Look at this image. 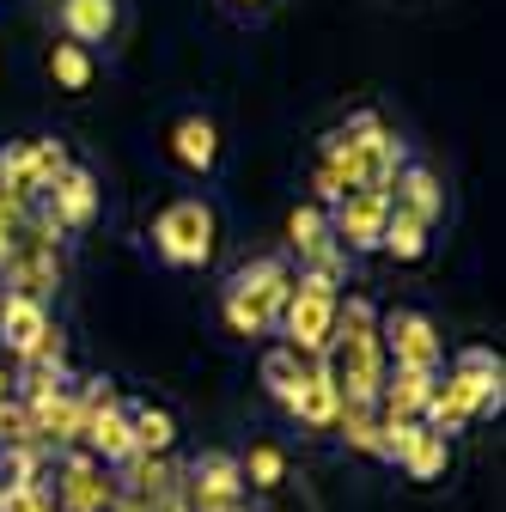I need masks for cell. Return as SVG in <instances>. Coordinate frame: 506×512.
<instances>
[{"label": "cell", "instance_id": "1", "mask_svg": "<svg viewBox=\"0 0 506 512\" xmlns=\"http://www.w3.org/2000/svg\"><path fill=\"white\" fill-rule=\"evenodd\" d=\"M324 366L342 391V409H372L378 403V384H385V348H378V311L366 293L336 299V330L324 348Z\"/></svg>", "mask_w": 506, "mask_h": 512}, {"label": "cell", "instance_id": "2", "mask_svg": "<svg viewBox=\"0 0 506 512\" xmlns=\"http://www.w3.org/2000/svg\"><path fill=\"white\" fill-rule=\"evenodd\" d=\"M482 415H500V360L488 348H464L452 360V372H439L433 403L421 409V427H433L439 439H452V433H464Z\"/></svg>", "mask_w": 506, "mask_h": 512}, {"label": "cell", "instance_id": "3", "mask_svg": "<svg viewBox=\"0 0 506 512\" xmlns=\"http://www.w3.org/2000/svg\"><path fill=\"white\" fill-rule=\"evenodd\" d=\"M293 293V263L287 256H250L244 269L226 275L220 287V317H226V330L244 336V342H257L281 324V305Z\"/></svg>", "mask_w": 506, "mask_h": 512}, {"label": "cell", "instance_id": "4", "mask_svg": "<svg viewBox=\"0 0 506 512\" xmlns=\"http://www.w3.org/2000/svg\"><path fill=\"white\" fill-rule=\"evenodd\" d=\"M153 256L165 269H208L220 256V214L208 196H177L153 220Z\"/></svg>", "mask_w": 506, "mask_h": 512}, {"label": "cell", "instance_id": "5", "mask_svg": "<svg viewBox=\"0 0 506 512\" xmlns=\"http://www.w3.org/2000/svg\"><path fill=\"white\" fill-rule=\"evenodd\" d=\"M342 281L336 275H318V269H299L293 275V293H287V305H281V348H293L299 360H324V348H330V330H336V293Z\"/></svg>", "mask_w": 506, "mask_h": 512}, {"label": "cell", "instance_id": "6", "mask_svg": "<svg viewBox=\"0 0 506 512\" xmlns=\"http://www.w3.org/2000/svg\"><path fill=\"white\" fill-rule=\"evenodd\" d=\"M165 159L189 177V183H214L220 165H226V135H220V122L202 110V104H189L165 122Z\"/></svg>", "mask_w": 506, "mask_h": 512}, {"label": "cell", "instance_id": "7", "mask_svg": "<svg viewBox=\"0 0 506 512\" xmlns=\"http://www.w3.org/2000/svg\"><path fill=\"white\" fill-rule=\"evenodd\" d=\"M378 348H385V366H409V372H446V336L427 311L397 305L378 317Z\"/></svg>", "mask_w": 506, "mask_h": 512}, {"label": "cell", "instance_id": "8", "mask_svg": "<svg viewBox=\"0 0 506 512\" xmlns=\"http://www.w3.org/2000/svg\"><path fill=\"white\" fill-rule=\"evenodd\" d=\"M43 482H49L55 512H116V500H122L116 470H104V464L86 458V452H61Z\"/></svg>", "mask_w": 506, "mask_h": 512}, {"label": "cell", "instance_id": "9", "mask_svg": "<svg viewBox=\"0 0 506 512\" xmlns=\"http://www.w3.org/2000/svg\"><path fill=\"white\" fill-rule=\"evenodd\" d=\"M80 445L86 458H98L104 470H122L135 458V433H129V403H116L110 378H92L86 391V421H80Z\"/></svg>", "mask_w": 506, "mask_h": 512}, {"label": "cell", "instance_id": "10", "mask_svg": "<svg viewBox=\"0 0 506 512\" xmlns=\"http://www.w3.org/2000/svg\"><path fill=\"white\" fill-rule=\"evenodd\" d=\"M122 25H129V0H55V37H68L92 55L116 49Z\"/></svg>", "mask_w": 506, "mask_h": 512}, {"label": "cell", "instance_id": "11", "mask_svg": "<svg viewBox=\"0 0 506 512\" xmlns=\"http://www.w3.org/2000/svg\"><path fill=\"white\" fill-rule=\"evenodd\" d=\"M385 220H391V196L354 189V196H342L330 208V238H336L342 256H366V250H378V238H385Z\"/></svg>", "mask_w": 506, "mask_h": 512}, {"label": "cell", "instance_id": "12", "mask_svg": "<svg viewBox=\"0 0 506 512\" xmlns=\"http://www.w3.org/2000/svg\"><path fill=\"white\" fill-rule=\"evenodd\" d=\"M43 202H49V226H55V232H86V226L104 214V183H98V171L68 165Z\"/></svg>", "mask_w": 506, "mask_h": 512}, {"label": "cell", "instance_id": "13", "mask_svg": "<svg viewBox=\"0 0 506 512\" xmlns=\"http://www.w3.org/2000/svg\"><path fill=\"white\" fill-rule=\"evenodd\" d=\"M43 80L61 98H86L104 80V55H92V49H80L68 37H49V49H43Z\"/></svg>", "mask_w": 506, "mask_h": 512}, {"label": "cell", "instance_id": "14", "mask_svg": "<svg viewBox=\"0 0 506 512\" xmlns=\"http://www.w3.org/2000/svg\"><path fill=\"white\" fill-rule=\"evenodd\" d=\"M287 415H293L299 427H311V433H330V427H336V415H342V391H336V378H330L324 360H311V366H305L299 391L287 397Z\"/></svg>", "mask_w": 506, "mask_h": 512}, {"label": "cell", "instance_id": "15", "mask_svg": "<svg viewBox=\"0 0 506 512\" xmlns=\"http://www.w3.org/2000/svg\"><path fill=\"white\" fill-rule=\"evenodd\" d=\"M433 384H439V372H409V366H391L385 372V384H378V403H372V415L378 421H421V409L433 403Z\"/></svg>", "mask_w": 506, "mask_h": 512}, {"label": "cell", "instance_id": "16", "mask_svg": "<svg viewBox=\"0 0 506 512\" xmlns=\"http://www.w3.org/2000/svg\"><path fill=\"white\" fill-rule=\"evenodd\" d=\"M49 330V305L31 299V293H13V287H0V348H7L13 360H25Z\"/></svg>", "mask_w": 506, "mask_h": 512}, {"label": "cell", "instance_id": "17", "mask_svg": "<svg viewBox=\"0 0 506 512\" xmlns=\"http://www.w3.org/2000/svg\"><path fill=\"white\" fill-rule=\"evenodd\" d=\"M391 208H403V214L439 226V220H446V183H439V171L421 165V159H409V165L397 171V183H391Z\"/></svg>", "mask_w": 506, "mask_h": 512}, {"label": "cell", "instance_id": "18", "mask_svg": "<svg viewBox=\"0 0 506 512\" xmlns=\"http://www.w3.org/2000/svg\"><path fill=\"white\" fill-rule=\"evenodd\" d=\"M189 500H196V506L244 500V470H238V452H202L196 464H189Z\"/></svg>", "mask_w": 506, "mask_h": 512}, {"label": "cell", "instance_id": "19", "mask_svg": "<svg viewBox=\"0 0 506 512\" xmlns=\"http://www.w3.org/2000/svg\"><path fill=\"white\" fill-rule=\"evenodd\" d=\"M129 433H135V458H165L177 445V415L159 403H129Z\"/></svg>", "mask_w": 506, "mask_h": 512}, {"label": "cell", "instance_id": "20", "mask_svg": "<svg viewBox=\"0 0 506 512\" xmlns=\"http://www.w3.org/2000/svg\"><path fill=\"white\" fill-rule=\"evenodd\" d=\"M378 250H385V256H397V263H421V256L433 250V226H427V220H415V214H403V208H391V220H385V238H378Z\"/></svg>", "mask_w": 506, "mask_h": 512}, {"label": "cell", "instance_id": "21", "mask_svg": "<svg viewBox=\"0 0 506 512\" xmlns=\"http://www.w3.org/2000/svg\"><path fill=\"white\" fill-rule=\"evenodd\" d=\"M238 470H244V488L275 494V488L287 482V445H281V439H250V452L238 458Z\"/></svg>", "mask_w": 506, "mask_h": 512}, {"label": "cell", "instance_id": "22", "mask_svg": "<svg viewBox=\"0 0 506 512\" xmlns=\"http://www.w3.org/2000/svg\"><path fill=\"white\" fill-rule=\"evenodd\" d=\"M305 366H311V360H299L293 348H269V354H263V366H257V372H263V391H269V397H275L281 409H287V397L299 391Z\"/></svg>", "mask_w": 506, "mask_h": 512}, {"label": "cell", "instance_id": "23", "mask_svg": "<svg viewBox=\"0 0 506 512\" xmlns=\"http://www.w3.org/2000/svg\"><path fill=\"white\" fill-rule=\"evenodd\" d=\"M336 427H342V439L354 445V452L385 458V439H378V415H372V409H342V415H336Z\"/></svg>", "mask_w": 506, "mask_h": 512}, {"label": "cell", "instance_id": "24", "mask_svg": "<svg viewBox=\"0 0 506 512\" xmlns=\"http://www.w3.org/2000/svg\"><path fill=\"white\" fill-rule=\"evenodd\" d=\"M0 445H37V427H31V409L19 397L0 403Z\"/></svg>", "mask_w": 506, "mask_h": 512}, {"label": "cell", "instance_id": "25", "mask_svg": "<svg viewBox=\"0 0 506 512\" xmlns=\"http://www.w3.org/2000/svg\"><path fill=\"white\" fill-rule=\"evenodd\" d=\"M0 512H55L49 482H19V488H0Z\"/></svg>", "mask_w": 506, "mask_h": 512}, {"label": "cell", "instance_id": "26", "mask_svg": "<svg viewBox=\"0 0 506 512\" xmlns=\"http://www.w3.org/2000/svg\"><path fill=\"white\" fill-rule=\"evenodd\" d=\"M214 7H220L232 25H263V19L281 7V0H214Z\"/></svg>", "mask_w": 506, "mask_h": 512}, {"label": "cell", "instance_id": "27", "mask_svg": "<svg viewBox=\"0 0 506 512\" xmlns=\"http://www.w3.org/2000/svg\"><path fill=\"white\" fill-rule=\"evenodd\" d=\"M13 250H19V238H13V214H0V269L13 263Z\"/></svg>", "mask_w": 506, "mask_h": 512}, {"label": "cell", "instance_id": "28", "mask_svg": "<svg viewBox=\"0 0 506 512\" xmlns=\"http://www.w3.org/2000/svg\"><path fill=\"white\" fill-rule=\"evenodd\" d=\"M13 384H19V378H13V366H7V360H0V403H7V397H13Z\"/></svg>", "mask_w": 506, "mask_h": 512}, {"label": "cell", "instance_id": "29", "mask_svg": "<svg viewBox=\"0 0 506 512\" xmlns=\"http://www.w3.org/2000/svg\"><path fill=\"white\" fill-rule=\"evenodd\" d=\"M196 512H250L244 500H220V506H196Z\"/></svg>", "mask_w": 506, "mask_h": 512}, {"label": "cell", "instance_id": "30", "mask_svg": "<svg viewBox=\"0 0 506 512\" xmlns=\"http://www.w3.org/2000/svg\"><path fill=\"white\" fill-rule=\"evenodd\" d=\"M0 214H19V208H13V202H7V196H0Z\"/></svg>", "mask_w": 506, "mask_h": 512}]
</instances>
